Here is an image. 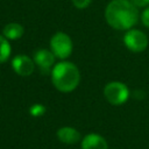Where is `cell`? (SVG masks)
<instances>
[{
    "label": "cell",
    "instance_id": "cell-1",
    "mask_svg": "<svg viewBox=\"0 0 149 149\" xmlns=\"http://www.w3.org/2000/svg\"><path fill=\"white\" fill-rule=\"evenodd\" d=\"M105 20L113 29L129 30L139 20L137 7L130 0H112L105 9Z\"/></svg>",
    "mask_w": 149,
    "mask_h": 149
},
{
    "label": "cell",
    "instance_id": "cell-2",
    "mask_svg": "<svg viewBox=\"0 0 149 149\" xmlns=\"http://www.w3.org/2000/svg\"><path fill=\"white\" fill-rule=\"evenodd\" d=\"M51 81L59 92L69 93L79 85L80 72L73 63L61 61L51 70Z\"/></svg>",
    "mask_w": 149,
    "mask_h": 149
},
{
    "label": "cell",
    "instance_id": "cell-3",
    "mask_svg": "<svg viewBox=\"0 0 149 149\" xmlns=\"http://www.w3.org/2000/svg\"><path fill=\"white\" fill-rule=\"evenodd\" d=\"M72 49L73 44L71 37L63 31L55 33L50 38V50L52 51L56 58H59L62 61L66 59L71 56Z\"/></svg>",
    "mask_w": 149,
    "mask_h": 149
},
{
    "label": "cell",
    "instance_id": "cell-4",
    "mask_svg": "<svg viewBox=\"0 0 149 149\" xmlns=\"http://www.w3.org/2000/svg\"><path fill=\"white\" fill-rule=\"evenodd\" d=\"M105 99L113 106L123 105L129 98V88L121 81H111L104 87Z\"/></svg>",
    "mask_w": 149,
    "mask_h": 149
},
{
    "label": "cell",
    "instance_id": "cell-5",
    "mask_svg": "<svg viewBox=\"0 0 149 149\" xmlns=\"http://www.w3.org/2000/svg\"><path fill=\"white\" fill-rule=\"evenodd\" d=\"M123 43L132 52H142L148 47V36L139 29H129L123 35Z\"/></svg>",
    "mask_w": 149,
    "mask_h": 149
},
{
    "label": "cell",
    "instance_id": "cell-6",
    "mask_svg": "<svg viewBox=\"0 0 149 149\" xmlns=\"http://www.w3.org/2000/svg\"><path fill=\"white\" fill-rule=\"evenodd\" d=\"M12 68L15 73L22 77L30 76L35 70V62L27 55H16L12 59Z\"/></svg>",
    "mask_w": 149,
    "mask_h": 149
},
{
    "label": "cell",
    "instance_id": "cell-7",
    "mask_svg": "<svg viewBox=\"0 0 149 149\" xmlns=\"http://www.w3.org/2000/svg\"><path fill=\"white\" fill-rule=\"evenodd\" d=\"M55 55L52 54L51 50H48V49H38L35 55H34V62L35 64L43 71H47L49 70L54 63H55Z\"/></svg>",
    "mask_w": 149,
    "mask_h": 149
},
{
    "label": "cell",
    "instance_id": "cell-8",
    "mask_svg": "<svg viewBox=\"0 0 149 149\" xmlns=\"http://www.w3.org/2000/svg\"><path fill=\"white\" fill-rule=\"evenodd\" d=\"M81 149H108V144L100 134L90 133L83 137Z\"/></svg>",
    "mask_w": 149,
    "mask_h": 149
},
{
    "label": "cell",
    "instance_id": "cell-9",
    "mask_svg": "<svg viewBox=\"0 0 149 149\" xmlns=\"http://www.w3.org/2000/svg\"><path fill=\"white\" fill-rule=\"evenodd\" d=\"M56 135L57 139L64 144H76L80 141V133L76 128L70 126L61 127L57 130Z\"/></svg>",
    "mask_w": 149,
    "mask_h": 149
},
{
    "label": "cell",
    "instance_id": "cell-10",
    "mask_svg": "<svg viewBox=\"0 0 149 149\" xmlns=\"http://www.w3.org/2000/svg\"><path fill=\"white\" fill-rule=\"evenodd\" d=\"M24 33V29L23 27L20 24V23H16V22H10V23H7L3 29H2V35L9 40V41H14V40H19Z\"/></svg>",
    "mask_w": 149,
    "mask_h": 149
},
{
    "label": "cell",
    "instance_id": "cell-11",
    "mask_svg": "<svg viewBox=\"0 0 149 149\" xmlns=\"http://www.w3.org/2000/svg\"><path fill=\"white\" fill-rule=\"evenodd\" d=\"M12 47L9 43V40H7L3 35H0V64L8 61L10 57Z\"/></svg>",
    "mask_w": 149,
    "mask_h": 149
},
{
    "label": "cell",
    "instance_id": "cell-12",
    "mask_svg": "<svg viewBox=\"0 0 149 149\" xmlns=\"http://www.w3.org/2000/svg\"><path fill=\"white\" fill-rule=\"evenodd\" d=\"M45 106L42 105V104H35V105H31L30 108H29V113L31 116H35V118H38V116H42L44 115L45 113Z\"/></svg>",
    "mask_w": 149,
    "mask_h": 149
},
{
    "label": "cell",
    "instance_id": "cell-13",
    "mask_svg": "<svg viewBox=\"0 0 149 149\" xmlns=\"http://www.w3.org/2000/svg\"><path fill=\"white\" fill-rule=\"evenodd\" d=\"M92 0H72V3L78 9H84L91 5Z\"/></svg>",
    "mask_w": 149,
    "mask_h": 149
},
{
    "label": "cell",
    "instance_id": "cell-14",
    "mask_svg": "<svg viewBox=\"0 0 149 149\" xmlns=\"http://www.w3.org/2000/svg\"><path fill=\"white\" fill-rule=\"evenodd\" d=\"M141 21H142V23L147 28H149V6L146 7L144 10L142 12V14H141Z\"/></svg>",
    "mask_w": 149,
    "mask_h": 149
},
{
    "label": "cell",
    "instance_id": "cell-15",
    "mask_svg": "<svg viewBox=\"0 0 149 149\" xmlns=\"http://www.w3.org/2000/svg\"><path fill=\"white\" fill-rule=\"evenodd\" d=\"M136 7H148L149 0H130Z\"/></svg>",
    "mask_w": 149,
    "mask_h": 149
}]
</instances>
